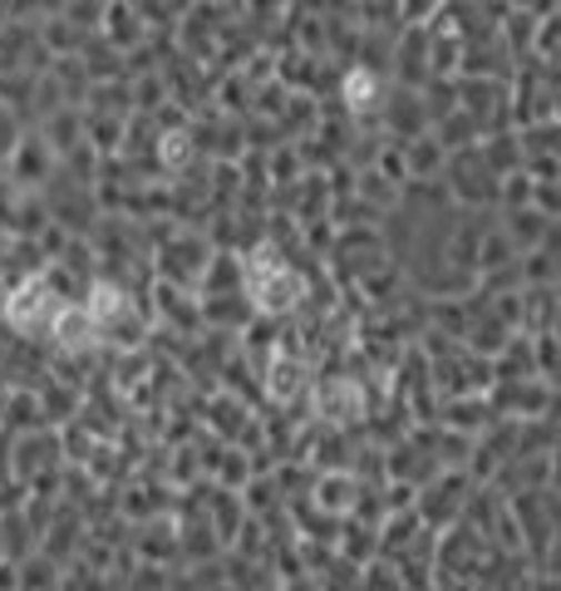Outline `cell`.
<instances>
[{
  "instance_id": "1",
  "label": "cell",
  "mask_w": 561,
  "mask_h": 591,
  "mask_svg": "<svg viewBox=\"0 0 561 591\" xmlns=\"http://www.w3.org/2000/svg\"><path fill=\"white\" fill-rule=\"evenodd\" d=\"M247 287H251V301H257L261 311H285V305H295V296H301L295 271L271 257L267 247L247 261Z\"/></svg>"
},
{
  "instance_id": "4",
  "label": "cell",
  "mask_w": 561,
  "mask_h": 591,
  "mask_svg": "<svg viewBox=\"0 0 561 591\" xmlns=\"http://www.w3.org/2000/svg\"><path fill=\"white\" fill-rule=\"evenodd\" d=\"M89 315H94L99 325H109V321H123L129 305H123V296L113 287H94V296H89Z\"/></svg>"
},
{
  "instance_id": "3",
  "label": "cell",
  "mask_w": 561,
  "mask_h": 591,
  "mask_svg": "<svg viewBox=\"0 0 561 591\" xmlns=\"http://www.w3.org/2000/svg\"><path fill=\"white\" fill-rule=\"evenodd\" d=\"M50 321H54V340L64 350H94L99 335H104V325L89 315V305H60Z\"/></svg>"
},
{
  "instance_id": "5",
  "label": "cell",
  "mask_w": 561,
  "mask_h": 591,
  "mask_svg": "<svg viewBox=\"0 0 561 591\" xmlns=\"http://www.w3.org/2000/svg\"><path fill=\"white\" fill-rule=\"evenodd\" d=\"M345 94H350L354 109H370V104H374V79H370V74H350V79H345Z\"/></svg>"
},
{
  "instance_id": "2",
  "label": "cell",
  "mask_w": 561,
  "mask_h": 591,
  "mask_svg": "<svg viewBox=\"0 0 561 591\" xmlns=\"http://www.w3.org/2000/svg\"><path fill=\"white\" fill-rule=\"evenodd\" d=\"M54 311H60V305H54V296H44L40 281H26V287L6 301L10 325H20V331H40V325H50Z\"/></svg>"
}]
</instances>
